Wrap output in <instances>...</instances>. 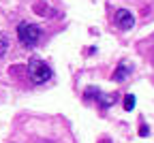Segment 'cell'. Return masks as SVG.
<instances>
[{"label": "cell", "mask_w": 154, "mask_h": 143, "mask_svg": "<svg viewBox=\"0 0 154 143\" xmlns=\"http://www.w3.org/2000/svg\"><path fill=\"white\" fill-rule=\"evenodd\" d=\"M43 36V30L38 28L36 24H30V22H22L17 26V38H19V43H22L24 47L32 49L38 45V41H41Z\"/></svg>", "instance_id": "cell-1"}, {"label": "cell", "mask_w": 154, "mask_h": 143, "mask_svg": "<svg viewBox=\"0 0 154 143\" xmlns=\"http://www.w3.org/2000/svg\"><path fill=\"white\" fill-rule=\"evenodd\" d=\"M28 77H30L32 84H36V86L47 84V81L51 79V68H49L47 62H43V60L32 58L28 62Z\"/></svg>", "instance_id": "cell-2"}, {"label": "cell", "mask_w": 154, "mask_h": 143, "mask_svg": "<svg viewBox=\"0 0 154 143\" xmlns=\"http://www.w3.org/2000/svg\"><path fill=\"white\" fill-rule=\"evenodd\" d=\"M113 22H116V26H118L120 30H128V28H133V26H135V17H133V13H131V11L120 9V11H116Z\"/></svg>", "instance_id": "cell-3"}, {"label": "cell", "mask_w": 154, "mask_h": 143, "mask_svg": "<svg viewBox=\"0 0 154 143\" xmlns=\"http://www.w3.org/2000/svg\"><path fill=\"white\" fill-rule=\"evenodd\" d=\"M128 73H131V64L128 62H122L118 68H116V73H113V81H124L128 77Z\"/></svg>", "instance_id": "cell-4"}, {"label": "cell", "mask_w": 154, "mask_h": 143, "mask_svg": "<svg viewBox=\"0 0 154 143\" xmlns=\"http://www.w3.org/2000/svg\"><path fill=\"white\" fill-rule=\"evenodd\" d=\"M96 100H99V105H101V107H105V109H107V107H111V105L116 103V96H113V94H107V96H105V94H101V92H99Z\"/></svg>", "instance_id": "cell-5"}, {"label": "cell", "mask_w": 154, "mask_h": 143, "mask_svg": "<svg viewBox=\"0 0 154 143\" xmlns=\"http://www.w3.org/2000/svg\"><path fill=\"white\" fill-rule=\"evenodd\" d=\"M7 49H9V38L5 34H0V58L7 53Z\"/></svg>", "instance_id": "cell-6"}, {"label": "cell", "mask_w": 154, "mask_h": 143, "mask_svg": "<svg viewBox=\"0 0 154 143\" xmlns=\"http://www.w3.org/2000/svg\"><path fill=\"white\" fill-rule=\"evenodd\" d=\"M133 107H135V96L128 94V96L124 98V109H126V111H133Z\"/></svg>", "instance_id": "cell-7"}]
</instances>
